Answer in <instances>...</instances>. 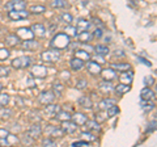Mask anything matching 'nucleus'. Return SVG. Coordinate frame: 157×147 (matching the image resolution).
<instances>
[{"label":"nucleus","mask_w":157,"mask_h":147,"mask_svg":"<svg viewBox=\"0 0 157 147\" xmlns=\"http://www.w3.org/2000/svg\"><path fill=\"white\" fill-rule=\"evenodd\" d=\"M9 55H11V51H9L8 49H6V47L0 49V61L7 59V58H9Z\"/></svg>","instance_id":"37998d69"},{"label":"nucleus","mask_w":157,"mask_h":147,"mask_svg":"<svg viewBox=\"0 0 157 147\" xmlns=\"http://www.w3.org/2000/svg\"><path fill=\"white\" fill-rule=\"evenodd\" d=\"M26 8V0H11L8 2L6 6H4V9L8 11H20V9H25Z\"/></svg>","instance_id":"20e7f679"},{"label":"nucleus","mask_w":157,"mask_h":147,"mask_svg":"<svg viewBox=\"0 0 157 147\" xmlns=\"http://www.w3.org/2000/svg\"><path fill=\"white\" fill-rule=\"evenodd\" d=\"M30 14V12L26 9H20V11H8V17L13 21H22L28 18V16Z\"/></svg>","instance_id":"39448f33"},{"label":"nucleus","mask_w":157,"mask_h":147,"mask_svg":"<svg viewBox=\"0 0 157 147\" xmlns=\"http://www.w3.org/2000/svg\"><path fill=\"white\" fill-rule=\"evenodd\" d=\"M2 89H3V84L0 83V92H2Z\"/></svg>","instance_id":"13d9d810"},{"label":"nucleus","mask_w":157,"mask_h":147,"mask_svg":"<svg viewBox=\"0 0 157 147\" xmlns=\"http://www.w3.org/2000/svg\"><path fill=\"white\" fill-rule=\"evenodd\" d=\"M56 28H58V24H56V25H51L50 28H48V33H54L56 30Z\"/></svg>","instance_id":"6e6d98bb"},{"label":"nucleus","mask_w":157,"mask_h":147,"mask_svg":"<svg viewBox=\"0 0 157 147\" xmlns=\"http://www.w3.org/2000/svg\"><path fill=\"white\" fill-rule=\"evenodd\" d=\"M60 20L63 22H66V24H71L73 21V16L71 13H63L62 16H60Z\"/></svg>","instance_id":"79ce46f5"},{"label":"nucleus","mask_w":157,"mask_h":147,"mask_svg":"<svg viewBox=\"0 0 157 147\" xmlns=\"http://www.w3.org/2000/svg\"><path fill=\"white\" fill-rule=\"evenodd\" d=\"M9 100L11 97L8 93H0V106H7L9 104Z\"/></svg>","instance_id":"e433bc0d"},{"label":"nucleus","mask_w":157,"mask_h":147,"mask_svg":"<svg viewBox=\"0 0 157 147\" xmlns=\"http://www.w3.org/2000/svg\"><path fill=\"white\" fill-rule=\"evenodd\" d=\"M29 12L33 13V14H42V13L46 12V7L45 6H32Z\"/></svg>","instance_id":"f704fd0d"},{"label":"nucleus","mask_w":157,"mask_h":147,"mask_svg":"<svg viewBox=\"0 0 157 147\" xmlns=\"http://www.w3.org/2000/svg\"><path fill=\"white\" fill-rule=\"evenodd\" d=\"M70 66L72 70H75V71H78V70H81L82 67H84V61H81L80 58H76V57H73L71 62H70Z\"/></svg>","instance_id":"5701e85b"},{"label":"nucleus","mask_w":157,"mask_h":147,"mask_svg":"<svg viewBox=\"0 0 157 147\" xmlns=\"http://www.w3.org/2000/svg\"><path fill=\"white\" fill-rule=\"evenodd\" d=\"M72 147H77V146H89V142L85 141V139H81V141H75L72 142Z\"/></svg>","instance_id":"09e8293b"},{"label":"nucleus","mask_w":157,"mask_h":147,"mask_svg":"<svg viewBox=\"0 0 157 147\" xmlns=\"http://www.w3.org/2000/svg\"><path fill=\"white\" fill-rule=\"evenodd\" d=\"M156 130V120H153V122H151L148 129H147V133H151V131H155Z\"/></svg>","instance_id":"603ef678"},{"label":"nucleus","mask_w":157,"mask_h":147,"mask_svg":"<svg viewBox=\"0 0 157 147\" xmlns=\"http://www.w3.org/2000/svg\"><path fill=\"white\" fill-rule=\"evenodd\" d=\"M20 42H21V40H20L17 34H9V36L6 37V43L8 46H17Z\"/></svg>","instance_id":"b1692460"},{"label":"nucleus","mask_w":157,"mask_h":147,"mask_svg":"<svg viewBox=\"0 0 157 147\" xmlns=\"http://www.w3.org/2000/svg\"><path fill=\"white\" fill-rule=\"evenodd\" d=\"M9 134V131L6 129H0V138H6V137Z\"/></svg>","instance_id":"5fc2aeb1"},{"label":"nucleus","mask_w":157,"mask_h":147,"mask_svg":"<svg viewBox=\"0 0 157 147\" xmlns=\"http://www.w3.org/2000/svg\"><path fill=\"white\" fill-rule=\"evenodd\" d=\"M71 120L75 122L76 125L78 126H82V125H85V122L88 120V117L85 114H82V113H75V114H72L71 116Z\"/></svg>","instance_id":"6ab92c4d"},{"label":"nucleus","mask_w":157,"mask_h":147,"mask_svg":"<svg viewBox=\"0 0 157 147\" xmlns=\"http://www.w3.org/2000/svg\"><path fill=\"white\" fill-rule=\"evenodd\" d=\"M45 133L47 137H51V138H62L64 135V131H63L62 127L52 126V125H47L45 127Z\"/></svg>","instance_id":"423d86ee"},{"label":"nucleus","mask_w":157,"mask_h":147,"mask_svg":"<svg viewBox=\"0 0 157 147\" xmlns=\"http://www.w3.org/2000/svg\"><path fill=\"white\" fill-rule=\"evenodd\" d=\"M63 89H64V85L60 81H55L52 83V93L55 96H60L63 93Z\"/></svg>","instance_id":"c756f323"},{"label":"nucleus","mask_w":157,"mask_h":147,"mask_svg":"<svg viewBox=\"0 0 157 147\" xmlns=\"http://www.w3.org/2000/svg\"><path fill=\"white\" fill-rule=\"evenodd\" d=\"M66 34L67 36H70V37H76L77 36V30H76V28L75 26H71L70 24L66 26Z\"/></svg>","instance_id":"58836bf2"},{"label":"nucleus","mask_w":157,"mask_h":147,"mask_svg":"<svg viewBox=\"0 0 157 147\" xmlns=\"http://www.w3.org/2000/svg\"><path fill=\"white\" fill-rule=\"evenodd\" d=\"M131 85L130 84H124V83H119L117 87H114V91L117 95H124L127 92H130Z\"/></svg>","instance_id":"4be33fe9"},{"label":"nucleus","mask_w":157,"mask_h":147,"mask_svg":"<svg viewBox=\"0 0 157 147\" xmlns=\"http://www.w3.org/2000/svg\"><path fill=\"white\" fill-rule=\"evenodd\" d=\"M85 125L88 126V129H89V130H94V131H100L101 130L100 122H97L96 120H86Z\"/></svg>","instance_id":"2f4dec72"},{"label":"nucleus","mask_w":157,"mask_h":147,"mask_svg":"<svg viewBox=\"0 0 157 147\" xmlns=\"http://www.w3.org/2000/svg\"><path fill=\"white\" fill-rule=\"evenodd\" d=\"M93 50L97 53V55H102V57L107 55V54H109V51H110L109 47H107L106 45H97V46L93 47Z\"/></svg>","instance_id":"7c9ffc66"},{"label":"nucleus","mask_w":157,"mask_h":147,"mask_svg":"<svg viewBox=\"0 0 157 147\" xmlns=\"http://www.w3.org/2000/svg\"><path fill=\"white\" fill-rule=\"evenodd\" d=\"M110 68H113L114 71H118V72H123V71H127V70H131V65H128V63L114 62V63L110 65Z\"/></svg>","instance_id":"a211bd4d"},{"label":"nucleus","mask_w":157,"mask_h":147,"mask_svg":"<svg viewBox=\"0 0 157 147\" xmlns=\"http://www.w3.org/2000/svg\"><path fill=\"white\" fill-rule=\"evenodd\" d=\"M70 36H67L66 33H58L52 37V40L50 42V46L56 50H64L70 46Z\"/></svg>","instance_id":"f257e3e1"},{"label":"nucleus","mask_w":157,"mask_h":147,"mask_svg":"<svg viewBox=\"0 0 157 147\" xmlns=\"http://www.w3.org/2000/svg\"><path fill=\"white\" fill-rule=\"evenodd\" d=\"M88 85V81L85 79H80V80H77V84H76V88L77 89H84V88H86Z\"/></svg>","instance_id":"49530a36"},{"label":"nucleus","mask_w":157,"mask_h":147,"mask_svg":"<svg viewBox=\"0 0 157 147\" xmlns=\"http://www.w3.org/2000/svg\"><path fill=\"white\" fill-rule=\"evenodd\" d=\"M106 112H107V117H114L119 113V108L114 104V105H111L109 109H106Z\"/></svg>","instance_id":"4c0bfd02"},{"label":"nucleus","mask_w":157,"mask_h":147,"mask_svg":"<svg viewBox=\"0 0 157 147\" xmlns=\"http://www.w3.org/2000/svg\"><path fill=\"white\" fill-rule=\"evenodd\" d=\"M42 126H41V124L39 122H34L33 125H30L29 126V129H28V135L30 137V138H33V139H37V138H39V137L42 135Z\"/></svg>","instance_id":"1a4fd4ad"},{"label":"nucleus","mask_w":157,"mask_h":147,"mask_svg":"<svg viewBox=\"0 0 157 147\" xmlns=\"http://www.w3.org/2000/svg\"><path fill=\"white\" fill-rule=\"evenodd\" d=\"M16 34L20 37V40H24V41L25 40H33L34 38V34H33L30 28H20V29H17Z\"/></svg>","instance_id":"f8f14e48"},{"label":"nucleus","mask_w":157,"mask_h":147,"mask_svg":"<svg viewBox=\"0 0 157 147\" xmlns=\"http://www.w3.org/2000/svg\"><path fill=\"white\" fill-rule=\"evenodd\" d=\"M100 75L102 76L104 80H107V81H113L117 77V71H114L113 68H105V70H101Z\"/></svg>","instance_id":"ddd939ff"},{"label":"nucleus","mask_w":157,"mask_h":147,"mask_svg":"<svg viewBox=\"0 0 157 147\" xmlns=\"http://www.w3.org/2000/svg\"><path fill=\"white\" fill-rule=\"evenodd\" d=\"M37 100H38L39 104L47 105V104H50V102H52L54 100H55V95L52 93V91H43L38 95Z\"/></svg>","instance_id":"0eeeda50"},{"label":"nucleus","mask_w":157,"mask_h":147,"mask_svg":"<svg viewBox=\"0 0 157 147\" xmlns=\"http://www.w3.org/2000/svg\"><path fill=\"white\" fill-rule=\"evenodd\" d=\"M26 87H29V88H34V87H36V84H34V80H33L32 76H29L28 79H26Z\"/></svg>","instance_id":"3c124183"},{"label":"nucleus","mask_w":157,"mask_h":147,"mask_svg":"<svg viewBox=\"0 0 157 147\" xmlns=\"http://www.w3.org/2000/svg\"><path fill=\"white\" fill-rule=\"evenodd\" d=\"M62 54H60V50H56V49H50V50H46L41 54V58L45 62H48V63H55L60 59Z\"/></svg>","instance_id":"7ed1b4c3"},{"label":"nucleus","mask_w":157,"mask_h":147,"mask_svg":"<svg viewBox=\"0 0 157 147\" xmlns=\"http://www.w3.org/2000/svg\"><path fill=\"white\" fill-rule=\"evenodd\" d=\"M75 57L76 58H80L81 61H84V62H88V61H90V54L89 51H86V50H75Z\"/></svg>","instance_id":"bb28decb"},{"label":"nucleus","mask_w":157,"mask_h":147,"mask_svg":"<svg viewBox=\"0 0 157 147\" xmlns=\"http://www.w3.org/2000/svg\"><path fill=\"white\" fill-rule=\"evenodd\" d=\"M51 7L52 8H67L68 7V3L66 0H52L51 2Z\"/></svg>","instance_id":"c9c22d12"},{"label":"nucleus","mask_w":157,"mask_h":147,"mask_svg":"<svg viewBox=\"0 0 157 147\" xmlns=\"http://www.w3.org/2000/svg\"><path fill=\"white\" fill-rule=\"evenodd\" d=\"M47 68L45 66H41V65H37V66H33L32 71H30V75L33 77H37V79H45L47 76Z\"/></svg>","instance_id":"6e6552de"},{"label":"nucleus","mask_w":157,"mask_h":147,"mask_svg":"<svg viewBox=\"0 0 157 147\" xmlns=\"http://www.w3.org/2000/svg\"><path fill=\"white\" fill-rule=\"evenodd\" d=\"M155 96H156L155 92L152 91V88H149V87H145L140 91L141 100H152V99H155Z\"/></svg>","instance_id":"aec40b11"},{"label":"nucleus","mask_w":157,"mask_h":147,"mask_svg":"<svg viewBox=\"0 0 157 147\" xmlns=\"http://www.w3.org/2000/svg\"><path fill=\"white\" fill-rule=\"evenodd\" d=\"M30 65H32V58L28 55L17 57L11 62V66L13 68H16V70H24V68H28Z\"/></svg>","instance_id":"f03ea898"},{"label":"nucleus","mask_w":157,"mask_h":147,"mask_svg":"<svg viewBox=\"0 0 157 147\" xmlns=\"http://www.w3.org/2000/svg\"><path fill=\"white\" fill-rule=\"evenodd\" d=\"M144 84H145V87L153 85V84H155V77L152 76V75H149V76H145V77H144Z\"/></svg>","instance_id":"de8ad7c7"},{"label":"nucleus","mask_w":157,"mask_h":147,"mask_svg":"<svg viewBox=\"0 0 157 147\" xmlns=\"http://www.w3.org/2000/svg\"><path fill=\"white\" fill-rule=\"evenodd\" d=\"M59 110H60V105L52 104V102H50V104H47V105H46V108H45V112L47 113V116H50V117H55V114L58 113Z\"/></svg>","instance_id":"412c9836"},{"label":"nucleus","mask_w":157,"mask_h":147,"mask_svg":"<svg viewBox=\"0 0 157 147\" xmlns=\"http://www.w3.org/2000/svg\"><path fill=\"white\" fill-rule=\"evenodd\" d=\"M71 116L72 114H70V113H68V112H66V110H59L58 112V113L55 114V118L56 120H59V121H67V120H71Z\"/></svg>","instance_id":"473e14b6"},{"label":"nucleus","mask_w":157,"mask_h":147,"mask_svg":"<svg viewBox=\"0 0 157 147\" xmlns=\"http://www.w3.org/2000/svg\"><path fill=\"white\" fill-rule=\"evenodd\" d=\"M115 104V100H113V99H105V100H102L98 102V109L100 110H106V109H109V108L111 105H114Z\"/></svg>","instance_id":"a878e982"},{"label":"nucleus","mask_w":157,"mask_h":147,"mask_svg":"<svg viewBox=\"0 0 157 147\" xmlns=\"http://www.w3.org/2000/svg\"><path fill=\"white\" fill-rule=\"evenodd\" d=\"M114 91V85H113L111 81H107V80H104L100 84V92L102 95H109L111 92Z\"/></svg>","instance_id":"dca6fc26"},{"label":"nucleus","mask_w":157,"mask_h":147,"mask_svg":"<svg viewBox=\"0 0 157 147\" xmlns=\"http://www.w3.org/2000/svg\"><path fill=\"white\" fill-rule=\"evenodd\" d=\"M141 109H143L145 113H148L152 109H155V102H152V100H143V102H141Z\"/></svg>","instance_id":"72a5a7b5"},{"label":"nucleus","mask_w":157,"mask_h":147,"mask_svg":"<svg viewBox=\"0 0 157 147\" xmlns=\"http://www.w3.org/2000/svg\"><path fill=\"white\" fill-rule=\"evenodd\" d=\"M42 146H45V147H47V146H56V143H55V141H54V138H51V137H47V138H45L42 141Z\"/></svg>","instance_id":"a18cd8bd"},{"label":"nucleus","mask_w":157,"mask_h":147,"mask_svg":"<svg viewBox=\"0 0 157 147\" xmlns=\"http://www.w3.org/2000/svg\"><path fill=\"white\" fill-rule=\"evenodd\" d=\"M90 28H92V22L89 20H84V18L77 20V25H76L77 33H80V32H89Z\"/></svg>","instance_id":"4468645a"},{"label":"nucleus","mask_w":157,"mask_h":147,"mask_svg":"<svg viewBox=\"0 0 157 147\" xmlns=\"http://www.w3.org/2000/svg\"><path fill=\"white\" fill-rule=\"evenodd\" d=\"M102 34H104V30H102L101 28H96L94 30H93L92 36H93V40H100L102 37Z\"/></svg>","instance_id":"c03bdc74"},{"label":"nucleus","mask_w":157,"mask_h":147,"mask_svg":"<svg viewBox=\"0 0 157 147\" xmlns=\"http://www.w3.org/2000/svg\"><path fill=\"white\" fill-rule=\"evenodd\" d=\"M62 129L64 131V134H75L78 130V125H76L75 122L71 120H67V121H63Z\"/></svg>","instance_id":"9d476101"},{"label":"nucleus","mask_w":157,"mask_h":147,"mask_svg":"<svg viewBox=\"0 0 157 147\" xmlns=\"http://www.w3.org/2000/svg\"><path fill=\"white\" fill-rule=\"evenodd\" d=\"M30 29H32V32H33L34 36H37V37H39V38H41V37H45L46 33H47L45 25H42V24H34V25H33Z\"/></svg>","instance_id":"2eb2a0df"},{"label":"nucleus","mask_w":157,"mask_h":147,"mask_svg":"<svg viewBox=\"0 0 157 147\" xmlns=\"http://www.w3.org/2000/svg\"><path fill=\"white\" fill-rule=\"evenodd\" d=\"M21 45L24 49H26V50H36L38 47V42L34 40H25V41H22Z\"/></svg>","instance_id":"c85d7f7f"},{"label":"nucleus","mask_w":157,"mask_h":147,"mask_svg":"<svg viewBox=\"0 0 157 147\" xmlns=\"http://www.w3.org/2000/svg\"><path fill=\"white\" fill-rule=\"evenodd\" d=\"M119 80H121V83H124V84H131L132 80H134V72L131 70L123 71L119 75Z\"/></svg>","instance_id":"f3484780"},{"label":"nucleus","mask_w":157,"mask_h":147,"mask_svg":"<svg viewBox=\"0 0 157 147\" xmlns=\"http://www.w3.org/2000/svg\"><path fill=\"white\" fill-rule=\"evenodd\" d=\"M93 22H94L96 25H102V22H101V21H98L97 18H93Z\"/></svg>","instance_id":"4d7b16f0"},{"label":"nucleus","mask_w":157,"mask_h":147,"mask_svg":"<svg viewBox=\"0 0 157 147\" xmlns=\"http://www.w3.org/2000/svg\"><path fill=\"white\" fill-rule=\"evenodd\" d=\"M137 59H139V61H140V63H144V65H145V66H148V67H151V66H152V63H151V62H148V61H147V59H145V58L137 57Z\"/></svg>","instance_id":"864d4df0"},{"label":"nucleus","mask_w":157,"mask_h":147,"mask_svg":"<svg viewBox=\"0 0 157 147\" xmlns=\"http://www.w3.org/2000/svg\"><path fill=\"white\" fill-rule=\"evenodd\" d=\"M81 138L85 139V141H88V142H93V141L97 139V137L93 135L90 131H84V133H81Z\"/></svg>","instance_id":"ea45409f"},{"label":"nucleus","mask_w":157,"mask_h":147,"mask_svg":"<svg viewBox=\"0 0 157 147\" xmlns=\"http://www.w3.org/2000/svg\"><path fill=\"white\" fill-rule=\"evenodd\" d=\"M0 117L3 120H8L12 117V110L11 109H0Z\"/></svg>","instance_id":"a19ab883"},{"label":"nucleus","mask_w":157,"mask_h":147,"mask_svg":"<svg viewBox=\"0 0 157 147\" xmlns=\"http://www.w3.org/2000/svg\"><path fill=\"white\" fill-rule=\"evenodd\" d=\"M9 72H11V68H8L6 66H0V76H8Z\"/></svg>","instance_id":"8fccbe9b"},{"label":"nucleus","mask_w":157,"mask_h":147,"mask_svg":"<svg viewBox=\"0 0 157 147\" xmlns=\"http://www.w3.org/2000/svg\"><path fill=\"white\" fill-rule=\"evenodd\" d=\"M76 37L78 38V41H80L81 43H88V42H90L93 40L92 33H89V32H80V33H77Z\"/></svg>","instance_id":"393cba45"},{"label":"nucleus","mask_w":157,"mask_h":147,"mask_svg":"<svg viewBox=\"0 0 157 147\" xmlns=\"http://www.w3.org/2000/svg\"><path fill=\"white\" fill-rule=\"evenodd\" d=\"M77 102H78V105H81L82 108H86V109H90V108H93V102H92V100L88 96H81Z\"/></svg>","instance_id":"cd10ccee"},{"label":"nucleus","mask_w":157,"mask_h":147,"mask_svg":"<svg viewBox=\"0 0 157 147\" xmlns=\"http://www.w3.org/2000/svg\"><path fill=\"white\" fill-rule=\"evenodd\" d=\"M86 70H88V72H89L90 75L96 76V75H100V72H101L102 68H101V65L98 62H96V61H88Z\"/></svg>","instance_id":"9b49d317"}]
</instances>
